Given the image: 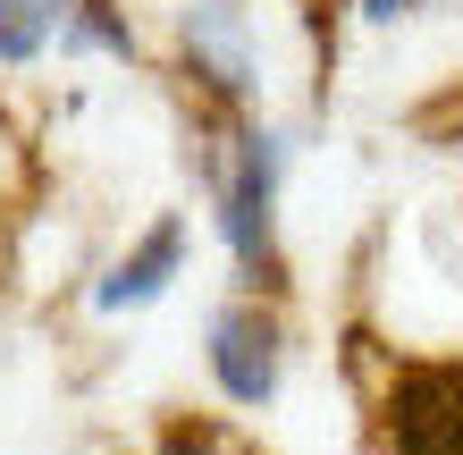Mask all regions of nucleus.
I'll list each match as a JSON object with an SVG mask.
<instances>
[{"label":"nucleus","mask_w":463,"mask_h":455,"mask_svg":"<svg viewBox=\"0 0 463 455\" xmlns=\"http://www.w3.org/2000/svg\"><path fill=\"white\" fill-rule=\"evenodd\" d=\"M388 447L396 455H463V363H396Z\"/></svg>","instance_id":"f257e3e1"},{"label":"nucleus","mask_w":463,"mask_h":455,"mask_svg":"<svg viewBox=\"0 0 463 455\" xmlns=\"http://www.w3.org/2000/svg\"><path fill=\"white\" fill-rule=\"evenodd\" d=\"M211 380H220L236 405H269L279 396V329H269L261 312H211Z\"/></svg>","instance_id":"f03ea898"},{"label":"nucleus","mask_w":463,"mask_h":455,"mask_svg":"<svg viewBox=\"0 0 463 455\" xmlns=\"http://www.w3.org/2000/svg\"><path fill=\"white\" fill-rule=\"evenodd\" d=\"M269 203H279V136H244L236 177L220 185V228L236 261H269Z\"/></svg>","instance_id":"7ed1b4c3"},{"label":"nucleus","mask_w":463,"mask_h":455,"mask_svg":"<svg viewBox=\"0 0 463 455\" xmlns=\"http://www.w3.org/2000/svg\"><path fill=\"white\" fill-rule=\"evenodd\" d=\"M177 261H185V220H160V228L144 236V245H135V253L118 261V270L93 287V304H101V312H135V304H152L160 287L177 279Z\"/></svg>","instance_id":"20e7f679"},{"label":"nucleus","mask_w":463,"mask_h":455,"mask_svg":"<svg viewBox=\"0 0 463 455\" xmlns=\"http://www.w3.org/2000/svg\"><path fill=\"white\" fill-rule=\"evenodd\" d=\"M185 43H194L203 60L220 68V85H228V93H244V85H253V60H244V43H236V17L220 9V0H194V9H185Z\"/></svg>","instance_id":"39448f33"},{"label":"nucleus","mask_w":463,"mask_h":455,"mask_svg":"<svg viewBox=\"0 0 463 455\" xmlns=\"http://www.w3.org/2000/svg\"><path fill=\"white\" fill-rule=\"evenodd\" d=\"M51 34H60V17H51L43 0H0V60H9V68L34 60Z\"/></svg>","instance_id":"423d86ee"},{"label":"nucleus","mask_w":463,"mask_h":455,"mask_svg":"<svg viewBox=\"0 0 463 455\" xmlns=\"http://www.w3.org/2000/svg\"><path fill=\"white\" fill-rule=\"evenodd\" d=\"M404 9H413V0H363V17H371V25H396Z\"/></svg>","instance_id":"0eeeda50"}]
</instances>
